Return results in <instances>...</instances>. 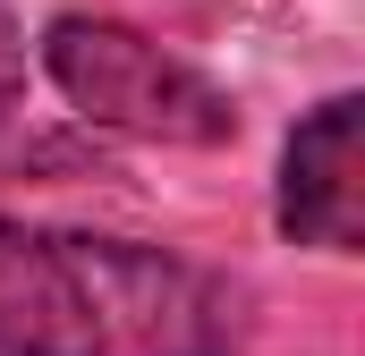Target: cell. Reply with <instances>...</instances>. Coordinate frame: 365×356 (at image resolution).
Instances as JSON below:
<instances>
[{
	"label": "cell",
	"instance_id": "2",
	"mask_svg": "<svg viewBox=\"0 0 365 356\" xmlns=\"http://www.w3.org/2000/svg\"><path fill=\"white\" fill-rule=\"evenodd\" d=\"M43 77L60 85V102L136 145H230L238 136V102L212 85L195 60H179L170 43L136 34L128 17H51L43 26Z\"/></svg>",
	"mask_w": 365,
	"mask_h": 356
},
{
	"label": "cell",
	"instance_id": "4",
	"mask_svg": "<svg viewBox=\"0 0 365 356\" xmlns=\"http://www.w3.org/2000/svg\"><path fill=\"white\" fill-rule=\"evenodd\" d=\"M26 93V34H17V17L0 9V110Z\"/></svg>",
	"mask_w": 365,
	"mask_h": 356
},
{
	"label": "cell",
	"instance_id": "1",
	"mask_svg": "<svg viewBox=\"0 0 365 356\" xmlns=\"http://www.w3.org/2000/svg\"><path fill=\"white\" fill-rule=\"evenodd\" d=\"M247 340L255 288L238 271L0 212V356H238Z\"/></svg>",
	"mask_w": 365,
	"mask_h": 356
},
{
	"label": "cell",
	"instance_id": "3",
	"mask_svg": "<svg viewBox=\"0 0 365 356\" xmlns=\"http://www.w3.org/2000/svg\"><path fill=\"white\" fill-rule=\"evenodd\" d=\"M357 136H365L357 93H331V102H314L289 127L272 212L297 246H323V255H357L365 246V153H357Z\"/></svg>",
	"mask_w": 365,
	"mask_h": 356
}]
</instances>
